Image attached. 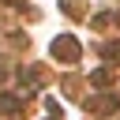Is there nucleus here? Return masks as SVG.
I'll return each instance as SVG.
<instances>
[{
	"label": "nucleus",
	"instance_id": "f257e3e1",
	"mask_svg": "<svg viewBox=\"0 0 120 120\" xmlns=\"http://www.w3.org/2000/svg\"><path fill=\"white\" fill-rule=\"evenodd\" d=\"M56 52H64V56H75V41H71V38L56 41Z\"/></svg>",
	"mask_w": 120,
	"mask_h": 120
}]
</instances>
